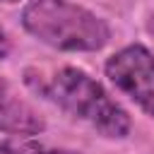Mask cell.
Returning <instances> with one entry per match:
<instances>
[{
	"instance_id": "1",
	"label": "cell",
	"mask_w": 154,
	"mask_h": 154,
	"mask_svg": "<svg viewBox=\"0 0 154 154\" xmlns=\"http://www.w3.org/2000/svg\"><path fill=\"white\" fill-rule=\"evenodd\" d=\"M24 29L58 51H99L108 43V24L70 0H34L22 12Z\"/></svg>"
},
{
	"instance_id": "6",
	"label": "cell",
	"mask_w": 154,
	"mask_h": 154,
	"mask_svg": "<svg viewBox=\"0 0 154 154\" xmlns=\"http://www.w3.org/2000/svg\"><path fill=\"white\" fill-rule=\"evenodd\" d=\"M7 53H10V38H7L5 29L0 26V60H2V58H7Z\"/></svg>"
},
{
	"instance_id": "5",
	"label": "cell",
	"mask_w": 154,
	"mask_h": 154,
	"mask_svg": "<svg viewBox=\"0 0 154 154\" xmlns=\"http://www.w3.org/2000/svg\"><path fill=\"white\" fill-rule=\"evenodd\" d=\"M0 154H77V152L55 149V147H46V144H38V142L2 140V142H0Z\"/></svg>"
},
{
	"instance_id": "8",
	"label": "cell",
	"mask_w": 154,
	"mask_h": 154,
	"mask_svg": "<svg viewBox=\"0 0 154 154\" xmlns=\"http://www.w3.org/2000/svg\"><path fill=\"white\" fill-rule=\"evenodd\" d=\"M0 84H2V82H0Z\"/></svg>"
},
{
	"instance_id": "2",
	"label": "cell",
	"mask_w": 154,
	"mask_h": 154,
	"mask_svg": "<svg viewBox=\"0 0 154 154\" xmlns=\"http://www.w3.org/2000/svg\"><path fill=\"white\" fill-rule=\"evenodd\" d=\"M41 91L106 137H125L130 132V116L79 67H60Z\"/></svg>"
},
{
	"instance_id": "3",
	"label": "cell",
	"mask_w": 154,
	"mask_h": 154,
	"mask_svg": "<svg viewBox=\"0 0 154 154\" xmlns=\"http://www.w3.org/2000/svg\"><path fill=\"white\" fill-rule=\"evenodd\" d=\"M106 75L142 111L154 116V55L144 46H125L111 55L106 63Z\"/></svg>"
},
{
	"instance_id": "4",
	"label": "cell",
	"mask_w": 154,
	"mask_h": 154,
	"mask_svg": "<svg viewBox=\"0 0 154 154\" xmlns=\"http://www.w3.org/2000/svg\"><path fill=\"white\" fill-rule=\"evenodd\" d=\"M46 130L43 118L29 108L26 103L12 99L5 89V84H0V132H10V135H38Z\"/></svg>"
},
{
	"instance_id": "7",
	"label": "cell",
	"mask_w": 154,
	"mask_h": 154,
	"mask_svg": "<svg viewBox=\"0 0 154 154\" xmlns=\"http://www.w3.org/2000/svg\"><path fill=\"white\" fill-rule=\"evenodd\" d=\"M2 2H19V0H2Z\"/></svg>"
}]
</instances>
